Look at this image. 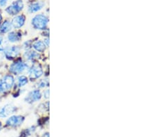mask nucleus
Wrapping results in <instances>:
<instances>
[{
  "label": "nucleus",
  "mask_w": 155,
  "mask_h": 137,
  "mask_svg": "<svg viewBox=\"0 0 155 137\" xmlns=\"http://www.w3.org/2000/svg\"><path fill=\"white\" fill-rule=\"evenodd\" d=\"M38 85L40 88H44V87H45L46 86H48V83H47L46 80H41L39 82Z\"/></svg>",
  "instance_id": "f3484780"
},
{
  "label": "nucleus",
  "mask_w": 155,
  "mask_h": 137,
  "mask_svg": "<svg viewBox=\"0 0 155 137\" xmlns=\"http://www.w3.org/2000/svg\"><path fill=\"white\" fill-rule=\"evenodd\" d=\"M2 128V123H0V128Z\"/></svg>",
  "instance_id": "b1692460"
},
{
  "label": "nucleus",
  "mask_w": 155,
  "mask_h": 137,
  "mask_svg": "<svg viewBox=\"0 0 155 137\" xmlns=\"http://www.w3.org/2000/svg\"><path fill=\"white\" fill-rule=\"evenodd\" d=\"M24 117L21 116H12L6 121V125L10 127H17L23 123Z\"/></svg>",
  "instance_id": "0eeeda50"
},
{
  "label": "nucleus",
  "mask_w": 155,
  "mask_h": 137,
  "mask_svg": "<svg viewBox=\"0 0 155 137\" xmlns=\"http://www.w3.org/2000/svg\"><path fill=\"white\" fill-rule=\"evenodd\" d=\"M21 39V35L19 32H11L8 36V39L11 42H19Z\"/></svg>",
  "instance_id": "ddd939ff"
},
{
  "label": "nucleus",
  "mask_w": 155,
  "mask_h": 137,
  "mask_svg": "<svg viewBox=\"0 0 155 137\" xmlns=\"http://www.w3.org/2000/svg\"><path fill=\"white\" fill-rule=\"evenodd\" d=\"M28 69V65L23 61L18 60L12 64L10 67V71L13 74H20Z\"/></svg>",
  "instance_id": "7ed1b4c3"
},
{
  "label": "nucleus",
  "mask_w": 155,
  "mask_h": 137,
  "mask_svg": "<svg viewBox=\"0 0 155 137\" xmlns=\"http://www.w3.org/2000/svg\"><path fill=\"white\" fill-rule=\"evenodd\" d=\"M2 16L1 13H0V25H1V23H2Z\"/></svg>",
  "instance_id": "5701e85b"
},
{
  "label": "nucleus",
  "mask_w": 155,
  "mask_h": 137,
  "mask_svg": "<svg viewBox=\"0 0 155 137\" xmlns=\"http://www.w3.org/2000/svg\"><path fill=\"white\" fill-rule=\"evenodd\" d=\"M15 109V107L12 105V104H7L5 106H4L3 108L0 109V117L1 118H5V117L8 116L12 113H14Z\"/></svg>",
  "instance_id": "6e6552de"
},
{
  "label": "nucleus",
  "mask_w": 155,
  "mask_h": 137,
  "mask_svg": "<svg viewBox=\"0 0 155 137\" xmlns=\"http://www.w3.org/2000/svg\"><path fill=\"white\" fill-rule=\"evenodd\" d=\"M26 21V17L23 15L15 17L11 22L12 26L15 29H19L24 26Z\"/></svg>",
  "instance_id": "9d476101"
},
{
  "label": "nucleus",
  "mask_w": 155,
  "mask_h": 137,
  "mask_svg": "<svg viewBox=\"0 0 155 137\" xmlns=\"http://www.w3.org/2000/svg\"><path fill=\"white\" fill-rule=\"evenodd\" d=\"M12 24L11 22L6 20L5 21L3 24L0 26V33H6L9 32L12 29Z\"/></svg>",
  "instance_id": "4468645a"
},
{
  "label": "nucleus",
  "mask_w": 155,
  "mask_h": 137,
  "mask_svg": "<svg viewBox=\"0 0 155 137\" xmlns=\"http://www.w3.org/2000/svg\"><path fill=\"white\" fill-rule=\"evenodd\" d=\"M43 137H49V134L48 133H46V134H44Z\"/></svg>",
  "instance_id": "4be33fe9"
},
{
  "label": "nucleus",
  "mask_w": 155,
  "mask_h": 137,
  "mask_svg": "<svg viewBox=\"0 0 155 137\" xmlns=\"http://www.w3.org/2000/svg\"><path fill=\"white\" fill-rule=\"evenodd\" d=\"M7 1L8 0H0V6H5L7 4Z\"/></svg>",
  "instance_id": "a211bd4d"
},
{
  "label": "nucleus",
  "mask_w": 155,
  "mask_h": 137,
  "mask_svg": "<svg viewBox=\"0 0 155 137\" xmlns=\"http://www.w3.org/2000/svg\"><path fill=\"white\" fill-rule=\"evenodd\" d=\"M25 57H26V59L29 60H32L37 58L38 57V54H37L35 51H26L25 53Z\"/></svg>",
  "instance_id": "2eb2a0df"
},
{
  "label": "nucleus",
  "mask_w": 155,
  "mask_h": 137,
  "mask_svg": "<svg viewBox=\"0 0 155 137\" xmlns=\"http://www.w3.org/2000/svg\"><path fill=\"white\" fill-rule=\"evenodd\" d=\"M44 44H46V46H49V39L48 38L45 39V40H44Z\"/></svg>",
  "instance_id": "412c9836"
},
{
  "label": "nucleus",
  "mask_w": 155,
  "mask_h": 137,
  "mask_svg": "<svg viewBox=\"0 0 155 137\" xmlns=\"http://www.w3.org/2000/svg\"><path fill=\"white\" fill-rule=\"evenodd\" d=\"M15 79L11 75H6L0 80V93L8 91L13 86Z\"/></svg>",
  "instance_id": "f03ea898"
},
{
  "label": "nucleus",
  "mask_w": 155,
  "mask_h": 137,
  "mask_svg": "<svg viewBox=\"0 0 155 137\" xmlns=\"http://www.w3.org/2000/svg\"><path fill=\"white\" fill-rule=\"evenodd\" d=\"M41 98V94L39 90H34L30 92L28 95L25 98V101L29 103H32L39 101Z\"/></svg>",
  "instance_id": "1a4fd4ad"
},
{
  "label": "nucleus",
  "mask_w": 155,
  "mask_h": 137,
  "mask_svg": "<svg viewBox=\"0 0 155 137\" xmlns=\"http://www.w3.org/2000/svg\"><path fill=\"white\" fill-rule=\"evenodd\" d=\"M32 47L36 51L39 52V53H43V52L46 50V46L44 44V42L42 41H37L32 44Z\"/></svg>",
  "instance_id": "9b49d317"
},
{
  "label": "nucleus",
  "mask_w": 155,
  "mask_h": 137,
  "mask_svg": "<svg viewBox=\"0 0 155 137\" xmlns=\"http://www.w3.org/2000/svg\"><path fill=\"white\" fill-rule=\"evenodd\" d=\"M20 53V48L16 46L7 47L4 51V56L9 60H12L18 56Z\"/></svg>",
  "instance_id": "423d86ee"
},
{
  "label": "nucleus",
  "mask_w": 155,
  "mask_h": 137,
  "mask_svg": "<svg viewBox=\"0 0 155 137\" xmlns=\"http://www.w3.org/2000/svg\"><path fill=\"white\" fill-rule=\"evenodd\" d=\"M44 6L42 2H35L30 5L28 7V11L30 12H36L39 11Z\"/></svg>",
  "instance_id": "f8f14e48"
},
{
  "label": "nucleus",
  "mask_w": 155,
  "mask_h": 137,
  "mask_svg": "<svg viewBox=\"0 0 155 137\" xmlns=\"http://www.w3.org/2000/svg\"><path fill=\"white\" fill-rule=\"evenodd\" d=\"M44 96L46 98H49V90H46L44 91Z\"/></svg>",
  "instance_id": "aec40b11"
},
{
  "label": "nucleus",
  "mask_w": 155,
  "mask_h": 137,
  "mask_svg": "<svg viewBox=\"0 0 155 137\" xmlns=\"http://www.w3.org/2000/svg\"><path fill=\"white\" fill-rule=\"evenodd\" d=\"M28 78L25 76H21L18 78V86L21 87L26 85L28 83Z\"/></svg>",
  "instance_id": "dca6fc26"
},
{
  "label": "nucleus",
  "mask_w": 155,
  "mask_h": 137,
  "mask_svg": "<svg viewBox=\"0 0 155 137\" xmlns=\"http://www.w3.org/2000/svg\"><path fill=\"white\" fill-rule=\"evenodd\" d=\"M43 74V70L40 64H33L29 69V77L32 80L39 78Z\"/></svg>",
  "instance_id": "39448f33"
},
{
  "label": "nucleus",
  "mask_w": 155,
  "mask_h": 137,
  "mask_svg": "<svg viewBox=\"0 0 155 137\" xmlns=\"http://www.w3.org/2000/svg\"><path fill=\"white\" fill-rule=\"evenodd\" d=\"M3 50H4V49L2 48V47L0 46V60H2V58H3V56H4Z\"/></svg>",
  "instance_id": "6ab92c4d"
},
{
  "label": "nucleus",
  "mask_w": 155,
  "mask_h": 137,
  "mask_svg": "<svg viewBox=\"0 0 155 137\" xmlns=\"http://www.w3.org/2000/svg\"><path fill=\"white\" fill-rule=\"evenodd\" d=\"M24 8V3L21 0H17L10 5V6L6 9V11L9 15H15L21 11Z\"/></svg>",
  "instance_id": "20e7f679"
},
{
  "label": "nucleus",
  "mask_w": 155,
  "mask_h": 137,
  "mask_svg": "<svg viewBox=\"0 0 155 137\" xmlns=\"http://www.w3.org/2000/svg\"><path fill=\"white\" fill-rule=\"evenodd\" d=\"M49 19L43 14L37 15L32 19V24L35 29L38 30H45L48 26Z\"/></svg>",
  "instance_id": "f257e3e1"
}]
</instances>
